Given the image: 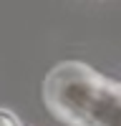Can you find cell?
Instances as JSON below:
<instances>
[{
  "mask_svg": "<svg viewBox=\"0 0 121 126\" xmlns=\"http://www.w3.org/2000/svg\"><path fill=\"white\" fill-rule=\"evenodd\" d=\"M0 126H23V124H20L10 111H3V109H0Z\"/></svg>",
  "mask_w": 121,
  "mask_h": 126,
  "instance_id": "cell-2",
  "label": "cell"
},
{
  "mask_svg": "<svg viewBox=\"0 0 121 126\" xmlns=\"http://www.w3.org/2000/svg\"><path fill=\"white\" fill-rule=\"evenodd\" d=\"M43 101L66 126H121V83L83 63H60L43 83Z\"/></svg>",
  "mask_w": 121,
  "mask_h": 126,
  "instance_id": "cell-1",
  "label": "cell"
}]
</instances>
